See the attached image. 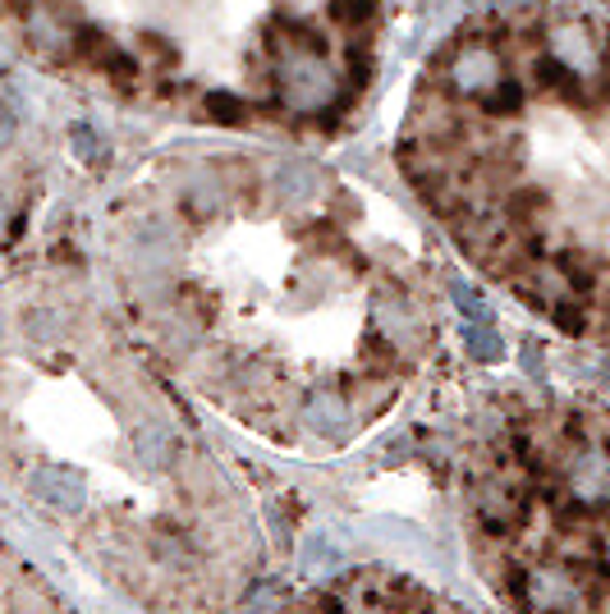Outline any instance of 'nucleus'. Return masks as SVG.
Here are the masks:
<instances>
[{"mask_svg":"<svg viewBox=\"0 0 610 614\" xmlns=\"http://www.w3.org/2000/svg\"><path fill=\"white\" fill-rule=\"evenodd\" d=\"M395 166L468 262L610 326V10L487 0L418 65Z\"/></svg>","mask_w":610,"mask_h":614,"instance_id":"f257e3e1","label":"nucleus"},{"mask_svg":"<svg viewBox=\"0 0 610 614\" xmlns=\"http://www.w3.org/2000/svg\"><path fill=\"white\" fill-rule=\"evenodd\" d=\"M386 42V0H0V46L50 88L285 143L344 138Z\"/></svg>","mask_w":610,"mask_h":614,"instance_id":"f03ea898","label":"nucleus"},{"mask_svg":"<svg viewBox=\"0 0 610 614\" xmlns=\"http://www.w3.org/2000/svg\"><path fill=\"white\" fill-rule=\"evenodd\" d=\"M37 88L29 65L0 46V243H14L29 225L33 197L46 170V115L37 111Z\"/></svg>","mask_w":610,"mask_h":614,"instance_id":"7ed1b4c3","label":"nucleus"},{"mask_svg":"<svg viewBox=\"0 0 610 614\" xmlns=\"http://www.w3.org/2000/svg\"><path fill=\"white\" fill-rule=\"evenodd\" d=\"M303 418H308V427L317 431V436H344L349 427V395L340 386H313L308 395H303Z\"/></svg>","mask_w":610,"mask_h":614,"instance_id":"20e7f679","label":"nucleus"},{"mask_svg":"<svg viewBox=\"0 0 610 614\" xmlns=\"http://www.w3.org/2000/svg\"><path fill=\"white\" fill-rule=\"evenodd\" d=\"M29 486H33L37 500H46L50 509H65V514H79L83 500H88L83 496V477L69 473V468H37L29 477Z\"/></svg>","mask_w":610,"mask_h":614,"instance_id":"39448f33","label":"nucleus"},{"mask_svg":"<svg viewBox=\"0 0 610 614\" xmlns=\"http://www.w3.org/2000/svg\"><path fill=\"white\" fill-rule=\"evenodd\" d=\"M569 486H574V496L578 500H610V454H588L583 450L574 458V468H569Z\"/></svg>","mask_w":610,"mask_h":614,"instance_id":"423d86ee","label":"nucleus"},{"mask_svg":"<svg viewBox=\"0 0 610 614\" xmlns=\"http://www.w3.org/2000/svg\"><path fill=\"white\" fill-rule=\"evenodd\" d=\"M528 596L542 601V610H574L583 601V592H578V582L569 578V569H542V573H532Z\"/></svg>","mask_w":610,"mask_h":614,"instance_id":"0eeeda50","label":"nucleus"},{"mask_svg":"<svg viewBox=\"0 0 610 614\" xmlns=\"http://www.w3.org/2000/svg\"><path fill=\"white\" fill-rule=\"evenodd\" d=\"M138 458L147 468H170L174 458H180V441L170 436V427H161V422H151V427H143L138 431Z\"/></svg>","mask_w":610,"mask_h":614,"instance_id":"6e6552de","label":"nucleus"},{"mask_svg":"<svg viewBox=\"0 0 610 614\" xmlns=\"http://www.w3.org/2000/svg\"><path fill=\"white\" fill-rule=\"evenodd\" d=\"M464 340H468V349L482 357V363H500V340L492 336V330H464Z\"/></svg>","mask_w":610,"mask_h":614,"instance_id":"1a4fd4ad","label":"nucleus"},{"mask_svg":"<svg viewBox=\"0 0 610 614\" xmlns=\"http://www.w3.org/2000/svg\"><path fill=\"white\" fill-rule=\"evenodd\" d=\"M298 614H344V601L340 596H308V605Z\"/></svg>","mask_w":610,"mask_h":614,"instance_id":"9d476101","label":"nucleus"},{"mask_svg":"<svg viewBox=\"0 0 610 614\" xmlns=\"http://www.w3.org/2000/svg\"><path fill=\"white\" fill-rule=\"evenodd\" d=\"M606 454H610V436H606Z\"/></svg>","mask_w":610,"mask_h":614,"instance_id":"9b49d317","label":"nucleus"}]
</instances>
